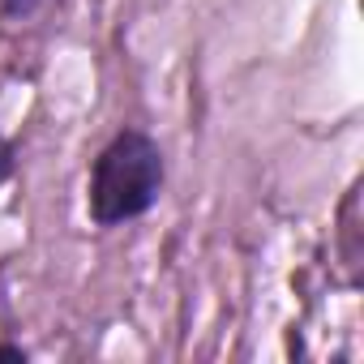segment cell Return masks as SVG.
<instances>
[{"mask_svg": "<svg viewBox=\"0 0 364 364\" xmlns=\"http://www.w3.org/2000/svg\"><path fill=\"white\" fill-rule=\"evenodd\" d=\"M159 189H163V150L146 133L124 129L95 159V171H90V219L103 223V228L129 223V219L146 215L159 202Z\"/></svg>", "mask_w": 364, "mask_h": 364, "instance_id": "1", "label": "cell"}, {"mask_svg": "<svg viewBox=\"0 0 364 364\" xmlns=\"http://www.w3.org/2000/svg\"><path fill=\"white\" fill-rule=\"evenodd\" d=\"M0 5H5L9 18H22V14H31V9L39 5V0H0Z\"/></svg>", "mask_w": 364, "mask_h": 364, "instance_id": "2", "label": "cell"}, {"mask_svg": "<svg viewBox=\"0 0 364 364\" xmlns=\"http://www.w3.org/2000/svg\"><path fill=\"white\" fill-rule=\"evenodd\" d=\"M9 171H14V150H9L5 137H0V180H9Z\"/></svg>", "mask_w": 364, "mask_h": 364, "instance_id": "3", "label": "cell"}, {"mask_svg": "<svg viewBox=\"0 0 364 364\" xmlns=\"http://www.w3.org/2000/svg\"><path fill=\"white\" fill-rule=\"evenodd\" d=\"M0 360H18V364H22L26 351H22V347H0Z\"/></svg>", "mask_w": 364, "mask_h": 364, "instance_id": "4", "label": "cell"}]
</instances>
